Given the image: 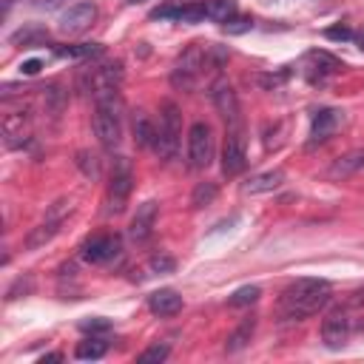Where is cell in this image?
I'll list each match as a JSON object with an SVG mask.
<instances>
[{"label":"cell","instance_id":"cell-1","mask_svg":"<svg viewBox=\"0 0 364 364\" xmlns=\"http://www.w3.org/2000/svg\"><path fill=\"white\" fill-rule=\"evenodd\" d=\"M330 301V282L327 279H296L284 287L279 299V313L284 321H301L318 313Z\"/></svg>","mask_w":364,"mask_h":364},{"label":"cell","instance_id":"cell-2","mask_svg":"<svg viewBox=\"0 0 364 364\" xmlns=\"http://www.w3.org/2000/svg\"><path fill=\"white\" fill-rule=\"evenodd\" d=\"M94 134L105 151H117L122 142V100L117 88L94 91Z\"/></svg>","mask_w":364,"mask_h":364},{"label":"cell","instance_id":"cell-3","mask_svg":"<svg viewBox=\"0 0 364 364\" xmlns=\"http://www.w3.org/2000/svg\"><path fill=\"white\" fill-rule=\"evenodd\" d=\"M179 139H182V114L176 108V102H162V114H159V125H156V139H154V151L171 162L179 154Z\"/></svg>","mask_w":364,"mask_h":364},{"label":"cell","instance_id":"cell-4","mask_svg":"<svg viewBox=\"0 0 364 364\" xmlns=\"http://www.w3.org/2000/svg\"><path fill=\"white\" fill-rule=\"evenodd\" d=\"M131 188H134L131 162L125 156H117L114 159V168H111V179H108V213H122L125 210V202L131 196Z\"/></svg>","mask_w":364,"mask_h":364},{"label":"cell","instance_id":"cell-5","mask_svg":"<svg viewBox=\"0 0 364 364\" xmlns=\"http://www.w3.org/2000/svg\"><path fill=\"white\" fill-rule=\"evenodd\" d=\"M208 65V48H202L199 43H193V46H188L185 48V54L176 60V65H173V74H171V82L176 85V88H193V82H196V77H199V71Z\"/></svg>","mask_w":364,"mask_h":364},{"label":"cell","instance_id":"cell-6","mask_svg":"<svg viewBox=\"0 0 364 364\" xmlns=\"http://www.w3.org/2000/svg\"><path fill=\"white\" fill-rule=\"evenodd\" d=\"M188 162L202 171L213 162V131L208 122H193L188 131Z\"/></svg>","mask_w":364,"mask_h":364},{"label":"cell","instance_id":"cell-7","mask_svg":"<svg viewBox=\"0 0 364 364\" xmlns=\"http://www.w3.org/2000/svg\"><path fill=\"white\" fill-rule=\"evenodd\" d=\"M247 168V151H245V134L242 125L228 128L225 136V148H222V173L225 176H236Z\"/></svg>","mask_w":364,"mask_h":364},{"label":"cell","instance_id":"cell-8","mask_svg":"<svg viewBox=\"0 0 364 364\" xmlns=\"http://www.w3.org/2000/svg\"><path fill=\"white\" fill-rule=\"evenodd\" d=\"M71 210V202H57L54 208H51V213L37 225V228H31V233L26 236V247L28 250H37V247H43V245H48L54 236H57V230H60V225H63V216Z\"/></svg>","mask_w":364,"mask_h":364},{"label":"cell","instance_id":"cell-9","mask_svg":"<svg viewBox=\"0 0 364 364\" xmlns=\"http://www.w3.org/2000/svg\"><path fill=\"white\" fill-rule=\"evenodd\" d=\"M94 20H97V6L94 3H74L60 14L57 28H60V34L71 37V34H82L85 28H91Z\"/></svg>","mask_w":364,"mask_h":364},{"label":"cell","instance_id":"cell-10","mask_svg":"<svg viewBox=\"0 0 364 364\" xmlns=\"http://www.w3.org/2000/svg\"><path fill=\"white\" fill-rule=\"evenodd\" d=\"M210 100H213L219 117L228 122V128L242 125V117H239V97H236V91H233V85H230L228 80H216V82H213Z\"/></svg>","mask_w":364,"mask_h":364},{"label":"cell","instance_id":"cell-11","mask_svg":"<svg viewBox=\"0 0 364 364\" xmlns=\"http://www.w3.org/2000/svg\"><path fill=\"white\" fill-rule=\"evenodd\" d=\"M350 316H347V310L344 307H336V310H330L327 313V318L321 321V341H324V347H330V350H341L344 344H347V338H350Z\"/></svg>","mask_w":364,"mask_h":364},{"label":"cell","instance_id":"cell-12","mask_svg":"<svg viewBox=\"0 0 364 364\" xmlns=\"http://www.w3.org/2000/svg\"><path fill=\"white\" fill-rule=\"evenodd\" d=\"M119 250H122V245H119V236H114V233H97L82 242V259L91 264L111 262L114 256H119Z\"/></svg>","mask_w":364,"mask_h":364},{"label":"cell","instance_id":"cell-13","mask_svg":"<svg viewBox=\"0 0 364 364\" xmlns=\"http://www.w3.org/2000/svg\"><path fill=\"white\" fill-rule=\"evenodd\" d=\"M28 125H31V117L26 108H17V111H9L3 117V139L9 148H23L28 142Z\"/></svg>","mask_w":364,"mask_h":364},{"label":"cell","instance_id":"cell-14","mask_svg":"<svg viewBox=\"0 0 364 364\" xmlns=\"http://www.w3.org/2000/svg\"><path fill=\"white\" fill-rule=\"evenodd\" d=\"M156 210H159V205H156L154 199H148V202H142V205L136 208V213H134V219H131V225H128V236H131L134 242H148V239H151L154 225H156Z\"/></svg>","mask_w":364,"mask_h":364},{"label":"cell","instance_id":"cell-15","mask_svg":"<svg viewBox=\"0 0 364 364\" xmlns=\"http://www.w3.org/2000/svg\"><path fill=\"white\" fill-rule=\"evenodd\" d=\"M341 122V111L336 108H318L313 114V125H310V145H321L333 136V131Z\"/></svg>","mask_w":364,"mask_h":364},{"label":"cell","instance_id":"cell-16","mask_svg":"<svg viewBox=\"0 0 364 364\" xmlns=\"http://www.w3.org/2000/svg\"><path fill=\"white\" fill-rule=\"evenodd\" d=\"M148 310L154 316H173V313L182 310V296L171 287H159L148 296Z\"/></svg>","mask_w":364,"mask_h":364},{"label":"cell","instance_id":"cell-17","mask_svg":"<svg viewBox=\"0 0 364 364\" xmlns=\"http://www.w3.org/2000/svg\"><path fill=\"white\" fill-rule=\"evenodd\" d=\"M361 168H364V148H355V151H347L344 156L333 159V165L327 168V176L338 182V179H347V176L358 173Z\"/></svg>","mask_w":364,"mask_h":364},{"label":"cell","instance_id":"cell-18","mask_svg":"<svg viewBox=\"0 0 364 364\" xmlns=\"http://www.w3.org/2000/svg\"><path fill=\"white\" fill-rule=\"evenodd\" d=\"M282 182H284V171L273 168V171H264V173L250 176V179L242 185V191L250 193V196H256V193H270V191H276Z\"/></svg>","mask_w":364,"mask_h":364},{"label":"cell","instance_id":"cell-19","mask_svg":"<svg viewBox=\"0 0 364 364\" xmlns=\"http://www.w3.org/2000/svg\"><path fill=\"white\" fill-rule=\"evenodd\" d=\"M134 139H136L139 148H154L156 125H151V119H148L145 111H136V114H134Z\"/></svg>","mask_w":364,"mask_h":364},{"label":"cell","instance_id":"cell-20","mask_svg":"<svg viewBox=\"0 0 364 364\" xmlns=\"http://www.w3.org/2000/svg\"><path fill=\"white\" fill-rule=\"evenodd\" d=\"M307 63H313V71L318 74V80H324L327 74H336V71L341 68V63H338L336 57H330L327 51H310V54H307ZM316 74L310 77L313 82H316Z\"/></svg>","mask_w":364,"mask_h":364},{"label":"cell","instance_id":"cell-21","mask_svg":"<svg viewBox=\"0 0 364 364\" xmlns=\"http://www.w3.org/2000/svg\"><path fill=\"white\" fill-rule=\"evenodd\" d=\"M205 3V17L213 23H228L236 14V0H202Z\"/></svg>","mask_w":364,"mask_h":364},{"label":"cell","instance_id":"cell-22","mask_svg":"<svg viewBox=\"0 0 364 364\" xmlns=\"http://www.w3.org/2000/svg\"><path fill=\"white\" fill-rule=\"evenodd\" d=\"M105 350H108V344H105L102 338L91 336V338H85V341H80V344H77L74 358H80V361H97V358H102V355H105Z\"/></svg>","mask_w":364,"mask_h":364},{"label":"cell","instance_id":"cell-23","mask_svg":"<svg viewBox=\"0 0 364 364\" xmlns=\"http://www.w3.org/2000/svg\"><path fill=\"white\" fill-rule=\"evenodd\" d=\"M102 51L100 43H77V46H60L57 48V57H68V60H88V57H97Z\"/></svg>","mask_w":364,"mask_h":364},{"label":"cell","instance_id":"cell-24","mask_svg":"<svg viewBox=\"0 0 364 364\" xmlns=\"http://www.w3.org/2000/svg\"><path fill=\"white\" fill-rule=\"evenodd\" d=\"M253 327H256V321H253V318L242 321V324H239V327H236V330H233V333L228 336V344H225V347H228L230 353L242 350V347H245V344L250 341V336H253Z\"/></svg>","mask_w":364,"mask_h":364},{"label":"cell","instance_id":"cell-25","mask_svg":"<svg viewBox=\"0 0 364 364\" xmlns=\"http://www.w3.org/2000/svg\"><path fill=\"white\" fill-rule=\"evenodd\" d=\"M216 193H219L216 182H199V185L193 188V193H191V205H193V208H205V205H210V202L216 199Z\"/></svg>","mask_w":364,"mask_h":364},{"label":"cell","instance_id":"cell-26","mask_svg":"<svg viewBox=\"0 0 364 364\" xmlns=\"http://www.w3.org/2000/svg\"><path fill=\"white\" fill-rule=\"evenodd\" d=\"M259 296H262V290H259L256 284H245V287L233 290V296H230L228 301H230V307H247V304L259 301Z\"/></svg>","mask_w":364,"mask_h":364},{"label":"cell","instance_id":"cell-27","mask_svg":"<svg viewBox=\"0 0 364 364\" xmlns=\"http://www.w3.org/2000/svg\"><path fill=\"white\" fill-rule=\"evenodd\" d=\"M168 353H171V347L156 341V344H151L148 350H142V353L136 355V361H139V364H159V361L168 358Z\"/></svg>","mask_w":364,"mask_h":364},{"label":"cell","instance_id":"cell-28","mask_svg":"<svg viewBox=\"0 0 364 364\" xmlns=\"http://www.w3.org/2000/svg\"><path fill=\"white\" fill-rule=\"evenodd\" d=\"M250 28H253V20L250 17H239V14H233L228 23H222V31L225 34H245Z\"/></svg>","mask_w":364,"mask_h":364},{"label":"cell","instance_id":"cell-29","mask_svg":"<svg viewBox=\"0 0 364 364\" xmlns=\"http://www.w3.org/2000/svg\"><path fill=\"white\" fill-rule=\"evenodd\" d=\"M46 37V31L43 28H20L17 34H11V43H23V46H31V43H37V40H43Z\"/></svg>","mask_w":364,"mask_h":364},{"label":"cell","instance_id":"cell-30","mask_svg":"<svg viewBox=\"0 0 364 364\" xmlns=\"http://www.w3.org/2000/svg\"><path fill=\"white\" fill-rule=\"evenodd\" d=\"M148 267H151L154 273H171V270L176 267V262H173L171 256H154V259L148 262Z\"/></svg>","mask_w":364,"mask_h":364},{"label":"cell","instance_id":"cell-31","mask_svg":"<svg viewBox=\"0 0 364 364\" xmlns=\"http://www.w3.org/2000/svg\"><path fill=\"white\" fill-rule=\"evenodd\" d=\"M324 37H327V40H338V43H341V40H353L355 34H353L347 26H330V28H324Z\"/></svg>","mask_w":364,"mask_h":364},{"label":"cell","instance_id":"cell-32","mask_svg":"<svg viewBox=\"0 0 364 364\" xmlns=\"http://www.w3.org/2000/svg\"><path fill=\"white\" fill-rule=\"evenodd\" d=\"M80 327L85 333H105L111 327V321H105V318H85V321H80Z\"/></svg>","mask_w":364,"mask_h":364},{"label":"cell","instance_id":"cell-33","mask_svg":"<svg viewBox=\"0 0 364 364\" xmlns=\"http://www.w3.org/2000/svg\"><path fill=\"white\" fill-rule=\"evenodd\" d=\"M77 165L82 168V173H85V176H97V159H94V156H88L85 151H80Z\"/></svg>","mask_w":364,"mask_h":364},{"label":"cell","instance_id":"cell-34","mask_svg":"<svg viewBox=\"0 0 364 364\" xmlns=\"http://www.w3.org/2000/svg\"><path fill=\"white\" fill-rule=\"evenodd\" d=\"M43 68V63L40 60H26L23 65H20V74H26V77H31V74H37Z\"/></svg>","mask_w":364,"mask_h":364},{"label":"cell","instance_id":"cell-35","mask_svg":"<svg viewBox=\"0 0 364 364\" xmlns=\"http://www.w3.org/2000/svg\"><path fill=\"white\" fill-rule=\"evenodd\" d=\"M65 0H34V6L37 9H46V11H51V9H60Z\"/></svg>","mask_w":364,"mask_h":364},{"label":"cell","instance_id":"cell-36","mask_svg":"<svg viewBox=\"0 0 364 364\" xmlns=\"http://www.w3.org/2000/svg\"><path fill=\"white\" fill-rule=\"evenodd\" d=\"M46 361H63V353H46V355L40 358V364H46Z\"/></svg>","mask_w":364,"mask_h":364},{"label":"cell","instance_id":"cell-37","mask_svg":"<svg viewBox=\"0 0 364 364\" xmlns=\"http://www.w3.org/2000/svg\"><path fill=\"white\" fill-rule=\"evenodd\" d=\"M353 301H355V304H364V287H358V290L353 293Z\"/></svg>","mask_w":364,"mask_h":364},{"label":"cell","instance_id":"cell-38","mask_svg":"<svg viewBox=\"0 0 364 364\" xmlns=\"http://www.w3.org/2000/svg\"><path fill=\"white\" fill-rule=\"evenodd\" d=\"M358 48H361V51H364V34H361V37H358Z\"/></svg>","mask_w":364,"mask_h":364},{"label":"cell","instance_id":"cell-39","mask_svg":"<svg viewBox=\"0 0 364 364\" xmlns=\"http://www.w3.org/2000/svg\"><path fill=\"white\" fill-rule=\"evenodd\" d=\"M125 3H131V6H136V3H145V0H125Z\"/></svg>","mask_w":364,"mask_h":364}]
</instances>
